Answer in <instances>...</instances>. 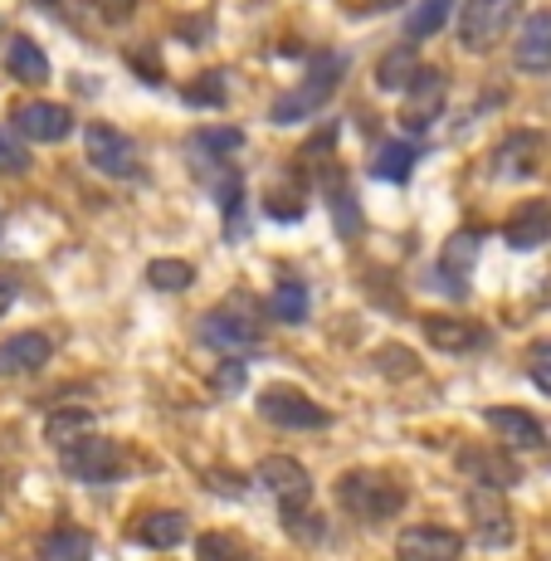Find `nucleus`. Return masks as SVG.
Wrapping results in <instances>:
<instances>
[{"mask_svg": "<svg viewBox=\"0 0 551 561\" xmlns=\"http://www.w3.org/2000/svg\"><path fill=\"white\" fill-rule=\"evenodd\" d=\"M376 366H381V371H405V376H415V357H410V352H401V347H386V352H376Z\"/></svg>", "mask_w": 551, "mask_h": 561, "instance_id": "nucleus-38", "label": "nucleus"}, {"mask_svg": "<svg viewBox=\"0 0 551 561\" xmlns=\"http://www.w3.org/2000/svg\"><path fill=\"white\" fill-rule=\"evenodd\" d=\"M93 557V537L83 527H54L39 542V561H89Z\"/></svg>", "mask_w": 551, "mask_h": 561, "instance_id": "nucleus-25", "label": "nucleus"}, {"mask_svg": "<svg viewBox=\"0 0 551 561\" xmlns=\"http://www.w3.org/2000/svg\"><path fill=\"white\" fill-rule=\"evenodd\" d=\"M191 142H196V152H205V157H234L244 142V133L240 127H205V133H196Z\"/></svg>", "mask_w": 551, "mask_h": 561, "instance_id": "nucleus-30", "label": "nucleus"}, {"mask_svg": "<svg viewBox=\"0 0 551 561\" xmlns=\"http://www.w3.org/2000/svg\"><path fill=\"white\" fill-rule=\"evenodd\" d=\"M64 473L69 479H83V483H107L123 473V449L113 445V439H83V445H73L69 455H64Z\"/></svg>", "mask_w": 551, "mask_h": 561, "instance_id": "nucleus-11", "label": "nucleus"}, {"mask_svg": "<svg viewBox=\"0 0 551 561\" xmlns=\"http://www.w3.org/2000/svg\"><path fill=\"white\" fill-rule=\"evenodd\" d=\"M186 103H191V107H220V103H225V73L210 69L200 83H191V89H186Z\"/></svg>", "mask_w": 551, "mask_h": 561, "instance_id": "nucleus-33", "label": "nucleus"}, {"mask_svg": "<svg viewBox=\"0 0 551 561\" xmlns=\"http://www.w3.org/2000/svg\"><path fill=\"white\" fill-rule=\"evenodd\" d=\"M196 561H250V547H244L234 533L215 527V533L196 537Z\"/></svg>", "mask_w": 551, "mask_h": 561, "instance_id": "nucleus-27", "label": "nucleus"}, {"mask_svg": "<svg viewBox=\"0 0 551 561\" xmlns=\"http://www.w3.org/2000/svg\"><path fill=\"white\" fill-rule=\"evenodd\" d=\"M449 10H454V0H420V5L410 10V20H405V35L410 39L439 35V30H445V20H449Z\"/></svg>", "mask_w": 551, "mask_h": 561, "instance_id": "nucleus-28", "label": "nucleus"}, {"mask_svg": "<svg viewBox=\"0 0 551 561\" xmlns=\"http://www.w3.org/2000/svg\"><path fill=\"white\" fill-rule=\"evenodd\" d=\"M420 161V147L415 142H381L371 157V176L376 181H391V186H405L410 171Z\"/></svg>", "mask_w": 551, "mask_h": 561, "instance_id": "nucleus-22", "label": "nucleus"}, {"mask_svg": "<svg viewBox=\"0 0 551 561\" xmlns=\"http://www.w3.org/2000/svg\"><path fill=\"white\" fill-rule=\"evenodd\" d=\"M54 357V342L45 332H15L0 342V376H35Z\"/></svg>", "mask_w": 551, "mask_h": 561, "instance_id": "nucleus-16", "label": "nucleus"}, {"mask_svg": "<svg viewBox=\"0 0 551 561\" xmlns=\"http://www.w3.org/2000/svg\"><path fill=\"white\" fill-rule=\"evenodd\" d=\"M347 5L356 15H381V10H395V5H405V0H347Z\"/></svg>", "mask_w": 551, "mask_h": 561, "instance_id": "nucleus-40", "label": "nucleus"}, {"mask_svg": "<svg viewBox=\"0 0 551 561\" xmlns=\"http://www.w3.org/2000/svg\"><path fill=\"white\" fill-rule=\"evenodd\" d=\"M473 254H479V234H473V230H459V234H454V240L445 244V268H449L454 278H463V274L473 268Z\"/></svg>", "mask_w": 551, "mask_h": 561, "instance_id": "nucleus-31", "label": "nucleus"}, {"mask_svg": "<svg viewBox=\"0 0 551 561\" xmlns=\"http://www.w3.org/2000/svg\"><path fill=\"white\" fill-rule=\"evenodd\" d=\"M425 337L435 342L439 352H473L489 342V332L479 322H463V318H445V312H429L425 318Z\"/></svg>", "mask_w": 551, "mask_h": 561, "instance_id": "nucleus-19", "label": "nucleus"}, {"mask_svg": "<svg viewBox=\"0 0 551 561\" xmlns=\"http://www.w3.org/2000/svg\"><path fill=\"white\" fill-rule=\"evenodd\" d=\"M328 201H332V215H337V230L342 234H361V210H356V201H347V191L328 186Z\"/></svg>", "mask_w": 551, "mask_h": 561, "instance_id": "nucleus-34", "label": "nucleus"}, {"mask_svg": "<svg viewBox=\"0 0 551 561\" xmlns=\"http://www.w3.org/2000/svg\"><path fill=\"white\" fill-rule=\"evenodd\" d=\"M517 69L523 73H551V10H537L517 30Z\"/></svg>", "mask_w": 551, "mask_h": 561, "instance_id": "nucleus-17", "label": "nucleus"}, {"mask_svg": "<svg viewBox=\"0 0 551 561\" xmlns=\"http://www.w3.org/2000/svg\"><path fill=\"white\" fill-rule=\"evenodd\" d=\"M463 508H469L473 537H479L483 547H507L517 537L513 508H507V499H503L498 489H473L469 499H463Z\"/></svg>", "mask_w": 551, "mask_h": 561, "instance_id": "nucleus-8", "label": "nucleus"}, {"mask_svg": "<svg viewBox=\"0 0 551 561\" xmlns=\"http://www.w3.org/2000/svg\"><path fill=\"white\" fill-rule=\"evenodd\" d=\"M0 171H5V176H20V171H30V147L20 142L10 127H0Z\"/></svg>", "mask_w": 551, "mask_h": 561, "instance_id": "nucleus-32", "label": "nucleus"}, {"mask_svg": "<svg viewBox=\"0 0 551 561\" xmlns=\"http://www.w3.org/2000/svg\"><path fill=\"white\" fill-rule=\"evenodd\" d=\"M337 503L352 517H361V523H386V517H395L405 508V493H401V483L386 479V473L352 469L337 479Z\"/></svg>", "mask_w": 551, "mask_h": 561, "instance_id": "nucleus-2", "label": "nucleus"}, {"mask_svg": "<svg viewBox=\"0 0 551 561\" xmlns=\"http://www.w3.org/2000/svg\"><path fill=\"white\" fill-rule=\"evenodd\" d=\"M449 99V73L445 69H420L415 83L405 89V107H401V127L405 133H425Z\"/></svg>", "mask_w": 551, "mask_h": 561, "instance_id": "nucleus-9", "label": "nucleus"}, {"mask_svg": "<svg viewBox=\"0 0 551 561\" xmlns=\"http://www.w3.org/2000/svg\"><path fill=\"white\" fill-rule=\"evenodd\" d=\"M244 376H250V371H244V362H225L220 371H215L210 391H215V396H234V391L244 386Z\"/></svg>", "mask_w": 551, "mask_h": 561, "instance_id": "nucleus-37", "label": "nucleus"}, {"mask_svg": "<svg viewBox=\"0 0 551 561\" xmlns=\"http://www.w3.org/2000/svg\"><path fill=\"white\" fill-rule=\"evenodd\" d=\"M420 69H425V64H420V54L410 49V45H395V49H386V54H381V64H376V83H381L386 93L410 89Z\"/></svg>", "mask_w": 551, "mask_h": 561, "instance_id": "nucleus-24", "label": "nucleus"}, {"mask_svg": "<svg viewBox=\"0 0 551 561\" xmlns=\"http://www.w3.org/2000/svg\"><path fill=\"white\" fill-rule=\"evenodd\" d=\"M10 304H15V284H10V278H0V318L10 312Z\"/></svg>", "mask_w": 551, "mask_h": 561, "instance_id": "nucleus-41", "label": "nucleus"}, {"mask_svg": "<svg viewBox=\"0 0 551 561\" xmlns=\"http://www.w3.org/2000/svg\"><path fill=\"white\" fill-rule=\"evenodd\" d=\"M0 499H5V473H0Z\"/></svg>", "mask_w": 551, "mask_h": 561, "instance_id": "nucleus-42", "label": "nucleus"}, {"mask_svg": "<svg viewBox=\"0 0 551 561\" xmlns=\"http://www.w3.org/2000/svg\"><path fill=\"white\" fill-rule=\"evenodd\" d=\"M15 133L25 137V142H64V137L73 133V113L64 103H20L15 107Z\"/></svg>", "mask_w": 551, "mask_h": 561, "instance_id": "nucleus-12", "label": "nucleus"}, {"mask_svg": "<svg viewBox=\"0 0 551 561\" xmlns=\"http://www.w3.org/2000/svg\"><path fill=\"white\" fill-rule=\"evenodd\" d=\"M259 415L278 430H328L332 425V410L318 405L312 396H302L298 386H268L259 396Z\"/></svg>", "mask_w": 551, "mask_h": 561, "instance_id": "nucleus-5", "label": "nucleus"}, {"mask_svg": "<svg viewBox=\"0 0 551 561\" xmlns=\"http://www.w3.org/2000/svg\"><path fill=\"white\" fill-rule=\"evenodd\" d=\"M259 483H264L268 493H274L278 513L294 517V513H308L312 508V473L302 469L298 459L288 455H268L264 463H259Z\"/></svg>", "mask_w": 551, "mask_h": 561, "instance_id": "nucleus-7", "label": "nucleus"}, {"mask_svg": "<svg viewBox=\"0 0 551 561\" xmlns=\"http://www.w3.org/2000/svg\"><path fill=\"white\" fill-rule=\"evenodd\" d=\"M395 552H401V561H459L463 537L439 523H420V527H405Z\"/></svg>", "mask_w": 551, "mask_h": 561, "instance_id": "nucleus-13", "label": "nucleus"}, {"mask_svg": "<svg viewBox=\"0 0 551 561\" xmlns=\"http://www.w3.org/2000/svg\"><path fill=\"white\" fill-rule=\"evenodd\" d=\"M483 420H489V430L507 449H542L547 445V430L537 425V415H527V410H517V405H489Z\"/></svg>", "mask_w": 551, "mask_h": 561, "instance_id": "nucleus-15", "label": "nucleus"}, {"mask_svg": "<svg viewBox=\"0 0 551 561\" xmlns=\"http://www.w3.org/2000/svg\"><path fill=\"white\" fill-rule=\"evenodd\" d=\"M459 473H469L479 489H513L517 479H523V469H517L513 455H498V449H483V445H469L459 455Z\"/></svg>", "mask_w": 551, "mask_h": 561, "instance_id": "nucleus-14", "label": "nucleus"}, {"mask_svg": "<svg viewBox=\"0 0 551 561\" xmlns=\"http://www.w3.org/2000/svg\"><path fill=\"white\" fill-rule=\"evenodd\" d=\"M551 240V205L547 201H527L513 210L507 220V244L513 250H537V244Z\"/></svg>", "mask_w": 551, "mask_h": 561, "instance_id": "nucleus-20", "label": "nucleus"}, {"mask_svg": "<svg viewBox=\"0 0 551 561\" xmlns=\"http://www.w3.org/2000/svg\"><path fill=\"white\" fill-rule=\"evenodd\" d=\"M200 342L215 352H250L259 342V322L250 304H244V294H234V304L215 308L200 318Z\"/></svg>", "mask_w": 551, "mask_h": 561, "instance_id": "nucleus-6", "label": "nucleus"}, {"mask_svg": "<svg viewBox=\"0 0 551 561\" xmlns=\"http://www.w3.org/2000/svg\"><path fill=\"white\" fill-rule=\"evenodd\" d=\"M39 5H59V0H39Z\"/></svg>", "mask_w": 551, "mask_h": 561, "instance_id": "nucleus-43", "label": "nucleus"}, {"mask_svg": "<svg viewBox=\"0 0 551 561\" xmlns=\"http://www.w3.org/2000/svg\"><path fill=\"white\" fill-rule=\"evenodd\" d=\"M342 73H347V54H318V59L308 64V73L294 83V89L284 93L274 107H268V123L288 127V123H302V117H312L322 103L337 93Z\"/></svg>", "mask_w": 551, "mask_h": 561, "instance_id": "nucleus-1", "label": "nucleus"}, {"mask_svg": "<svg viewBox=\"0 0 551 561\" xmlns=\"http://www.w3.org/2000/svg\"><path fill=\"white\" fill-rule=\"evenodd\" d=\"M45 439L54 449H64V455H69L73 445H83V439H93V410H54V415L45 420Z\"/></svg>", "mask_w": 551, "mask_h": 561, "instance_id": "nucleus-21", "label": "nucleus"}, {"mask_svg": "<svg viewBox=\"0 0 551 561\" xmlns=\"http://www.w3.org/2000/svg\"><path fill=\"white\" fill-rule=\"evenodd\" d=\"M93 5H99L107 20H127L137 10V0H93Z\"/></svg>", "mask_w": 551, "mask_h": 561, "instance_id": "nucleus-39", "label": "nucleus"}, {"mask_svg": "<svg viewBox=\"0 0 551 561\" xmlns=\"http://www.w3.org/2000/svg\"><path fill=\"white\" fill-rule=\"evenodd\" d=\"M147 284L161 288V294H181V288L196 284V268H191L186 259L161 254V259H151V264H147Z\"/></svg>", "mask_w": 551, "mask_h": 561, "instance_id": "nucleus-26", "label": "nucleus"}, {"mask_svg": "<svg viewBox=\"0 0 551 561\" xmlns=\"http://www.w3.org/2000/svg\"><path fill=\"white\" fill-rule=\"evenodd\" d=\"M527 376L551 396V342H537V347L527 352Z\"/></svg>", "mask_w": 551, "mask_h": 561, "instance_id": "nucleus-36", "label": "nucleus"}, {"mask_svg": "<svg viewBox=\"0 0 551 561\" xmlns=\"http://www.w3.org/2000/svg\"><path fill=\"white\" fill-rule=\"evenodd\" d=\"M186 533H191V523H186V513H171V508H161V513H142L133 523V537L142 547H157V552H171V547H181L186 542Z\"/></svg>", "mask_w": 551, "mask_h": 561, "instance_id": "nucleus-18", "label": "nucleus"}, {"mask_svg": "<svg viewBox=\"0 0 551 561\" xmlns=\"http://www.w3.org/2000/svg\"><path fill=\"white\" fill-rule=\"evenodd\" d=\"M284 523H288V533H294L298 537V542H322V533H328V523H322V517L318 513H294V517H284Z\"/></svg>", "mask_w": 551, "mask_h": 561, "instance_id": "nucleus-35", "label": "nucleus"}, {"mask_svg": "<svg viewBox=\"0 0 551 561\" xmlns=\"http://www.w3.org/2000/svg\"><path fill=\"white\" fill-rule=\"evenodd\" d=\"M523 15V0H463L459 10V45L469 54H489L507 39Z\"/></svg>", "mask_w": 551, "mask_h": 561, "instance_id": "nucleus-3", "label": "nucleus"}, {"mask_svg": "<svg viewBox=\"0 0 551 561\" xmlns=\"http://www.w3.org/2000/svg\"><path fill=\"white\" fill-rule=\"evenodd\" d=\"M547 161V137L532 133V127H523V133L503 137L498 152H493V176L498 181H532L537 171H542Z\"/></svg>", "mask_w": 551, "mask_h": 561, "instance_id": "nucleus-10", "label": "nucleus"}, {"mask_svg": "<svg viewBox=\"0 0 551 561\" xmlns=\"http://www.w3.org/2000/svg\"><path fill=\"white\" fill-rule=\"evenodd\" d=\"M5 69H10V79H20V83H45V79H49V59H45V49H39L30 35H15V39H10V49H5Z\"/></svg>", "mask_w": 551, "mask_h": 561, "instance_id": "nucleus-23", "label": "nucleus"}, {"mask_svg": "<svg viewBox=\"0 0 551 561\" xmlns=\"http://www.w3.org/2000/svg\"><path fill=\"white\" fill-rule=\"evenodd\" d=\"M268 312H274L278 322H302L308 318V288H302L298 278H284V284L274 288V298H268Z\"/></svg>", "mask_w": 551, "mask_h": 561, "instance_id": "nucleus-29", "label": "nucleus"}, {"mask_svg": "<svg viewBox=\"0 0 551 561\" xmlns=\"http://www.w3.org/2000/svg\"><path fill=\"white\" fill-rule=\"evenodd\" d=\"M83 152H89V161L103 171V176H142V161H137V142L123 133V127L113 123H89L83 127Z\"/></svg>", "mask_w": 551, "mask_h": 561, "instance_id": "nucleus-4", "label": "nucleus"}]
</instances>
